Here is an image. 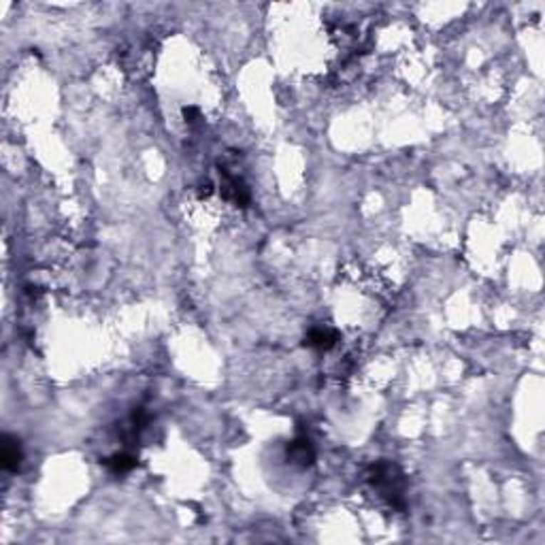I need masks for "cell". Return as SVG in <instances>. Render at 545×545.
<instances>
[{"label": "cell", "instance_id": "cell-1", "mask_svg": "<svg viewBox=\"0 0 545 545\" xmlns=\"http://www.w3.org/2000/svg\"><path fill=\"white\" fill-rule=\"evenodd\" d=\"M367 482L397 509L405 507V479L397 464L392 462H375L367 471Z\"/></svg>", "mask_w": 545, "mask_h": 545}, {"label": "cell", "instance_id": "cell-5", "mask_svg": "<svg viewBox=\"0 0 545 545\" xmlns=\"http://www.w3.org/2000/svg\"><path fill=\"white\" fill-rule=\"evenodd\" d=\"M337 332L330 330V328H313L307 339H305V345L307 347H313V350H320V352H328L337 345Z\"/></svg>", "mask_w": 545, "mask_h": 545}, {"label": "cell", "instance_id": "cell-3", "mask_svg": "<svg viewBox=\"0 0 545 545\" xmlns=\"http://www.w3.org/2000/svg\"><path fill=\"white\" fill-rule=\"evenodd\" d=\"M287 458H290L294 464H300V467L313 464V460H315V447H313L311 439H309L307 434H298V437L287 445Z\"/></svg>", "mask_w": 545, "mask_h": 545}, {"label": "cell", "instance_id": "cell-7", "mask_svg": "<svg viewBox=\"0 0 545 545\" xmlns=\"http://www.w3.org/2000/svg\"><path fill=\"white\" fill-rule=\"evenodd\" d=\"M183 118H185L188 124H194V122L200 120V113H198L196 107H185V109H183Z\"/></svg>", "mask_w": 545, "mask_h": 545}, {"label": "cell", "instance_id": "cell-6", "mask_svg": "<svg viewBox=\"0 0 545 545\" xmlns=\"http://www.w3.org/2000/svg\"><path fill=\"white\" fill-rule=\"evenodd\" d=\"M113 475H124V473H128V471H133L136 467V458L135 456H131V454H116V456H111V458H107L105 462H103Z\"/></svg>", "mask_w": 545, "mask_h": 545}, {"label": "cell", "instance_id": "cell-4", "mask_svg": "<svg viewBox=\"0 0 545 545\" xmlns=\"http://www.w3.org/2000/svg\"><path fill=\"white\" fill-rule=\"evenodd\" d=\"M21 458H24V452H21L19 441L15 437L4 434L2 437V452H0L2 469L4 471H17L19 464H21Z\"/></svg>", "mask_w": 545, "mask_h": 545}, {"label": "cell", "instance_id": "cell-2", "mask_svg": "<svg viewBox=\"0 0 545 545\" xmlns=\"http://www.w3.org/2000/svg\"><path fill=\"white\" fill-rule=\"evenodd\" d=\"M220 175H222V196H224L228 203H233V205L245 209V207L250 205V190H248V185H245L239 177L230 175L226 168H222Z\"/></svg>", "mask_w": 545, "mask_h": 545}]
</instances>
